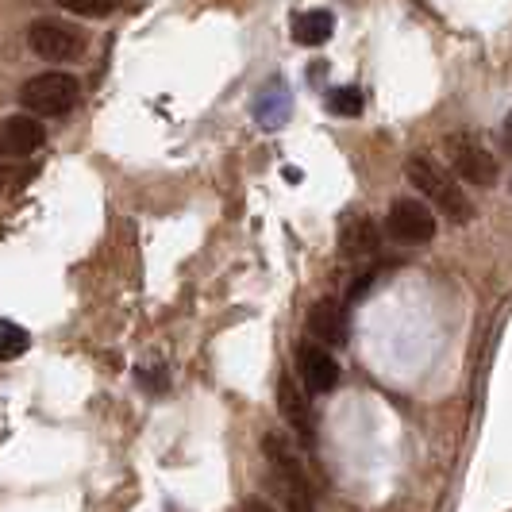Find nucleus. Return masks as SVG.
<instances>
[{
    "label": "nucleus",
    "mask_w": 512,
    "mask_h": 512,
    "mask_svg": "<svg viewBox=\"0 0 512 512\" xmlns=\"http://www.w3.org/2000/svg\"><path fill=\"white\" fill-rule=\"evenodd\" d=\"M405 178L428 205H436L443 216H451V224H470L474 220V201L462 193V185L455 181L459 174L443 170L428 154H412L405 162Z\"/></svg>",
    "instance_id": "f257e3e1"
},
{
    "label": "nucleus",
    "mask_w": 512,
    "mask_h": 512,
    "mask_svg": "<svg viewBox=\"0 0 512 512\" xmlns=\"http://www.w3.org/2000/svg\"><path fill=\"white\" fill-rule=\"evenodd\" d=\"M77 101H81V81L66 70H43L31 81H24V89H20V104L27 112H35L39 120L66 116Z\"/></svg>",
    "instance_id": "f03ea898"
},
{
    "label": "nucleus",
    "mask_w": 512,
    "mask_h": 512,
    "mask_svg": "<svg viewBox=\"0 0 512 512\" xmlns=\"http://www.w3.org/2000/svg\"><path fill=\"white\" fill-rule=\"evenodd\" d=\"M27 47L43 62H74L89 47V35L81 27L66 24V20L43 16V20H35V24L27 27Z\"/></svg>",
    "instance_id": "7ed1b4c3"
},
{
    "label": "nucleus",
    "mask_w": 512,
    "mask_h": 512,
    "mask_svg": "<svg viewBox=\"0 0 512 512\" xmlns=\"http://www.w3.org/2000/svg\"><path fill=\"white\" fill-rule=\"evenodd\" d=\"M447 158H451V170L459 174L466 185H478V189H493L497 178H501V166H497V158L482 147V139H474V135H447Z\"/></svg>",
    "instance_id": "20e7f679"
},
{
    "label": "nucleus",
    "mask_w": 512,
    "mask_h": 512,
    "mask_svg": "<svg viewBox=\"0 0 512 512\" xmlns=\"http://www.w3.org/2000/svg\"><path fill=\"white\" fill-rule=\"evenodd\" d=\"M385 235L393 243H405V247H420V243H432L436 239V212L428 201H416V197H401L389 205L385 216Z\"/></svg>",
    "instance_id": "39448f33"
},
{
    "label": "nucleus",
    "mask_w": 512,
    "mask_h": 512,
    "mask_svg": "<svg viewBox=\"0 0 512 512\" xmlns=\"http://www.w3.org/2000/svg\"><path fill=\"white\" fill-rule=\"evenodd\" d=\"M297 374L312 397H324L339 385V362L320 339H305L297 343Z\"/></svg>",
    "instance_id": "423d86ee"
},
{
    "label": "nucleus",
    "mask_w": 512,
    "mask_h": 512,
    "mask_svg": "<svg viewBox=\"0 0 512 512\" xmlns=\"http://www.w3.org/2000/svg\"><path fill=\"white\" fill-rule=\"evenodd\" d=\"M43 139H47V131H43V120L35 112H16V116L0 120V154L12 162L31 158L43 147Z\"/></svg>",
    "instance_id": "0eeeda50"
},
{
    "label": "nucleus",
    "mask_w": 512,
    "mask_h": 512,
    "mask_svg": "<svg viewBox=\"0 0 512 512\" xmlns=\"http://www.w3.org/2000/svg\"><path fill=\"white\" fill-rule=\"evenodd\" d=\"M308 397H312V393H308L301 382H293L289 374L278 382V409H282L285 424L293 428V436L301 439L305 447H312V443H316V416H312Z\"/></svg>",
    "instance_id": "6e6552de"
},
{
    "label": "nucleus",
    "mask_w": 512,
    "mask_h": 512,
    "mask_svg": "<svg viewBox=\"0 0 512 512\" xmlns=\"http://www.w3.org/2000/svg\"><path fill=\"white\" fill-rule=\"evenodd\" d=\"M262 455H266V462L274 466V474L282 478L285 489H312L305 466H301V459H297V447H293L285 436L270 432V436L262 439Z\"/></svg>",
    "instance_id": "1a4fd4ad"
},
{
    "label": "nucleus",
    "mask_w": 512,
    "mask_h": 512,
    "mask_svg": "<svg viewBox=\"0 0 512 512\" xmlns=\"http://www.w3.org/2000/svg\"><path fill=\"white\" fill-rule=\"evenodd\" d=\"M308 335L320 339L324 347H343L347 335H351V324H347V308L339 301H316L308 308Z\"/></svg>",
    "instance_id": "9d476101"
},
{
    "label": "nucleus",
    "mask_w": 512,
    "mask_h": 512,
    "mask_svg": "<svg viewBox=\"0 0 512 512\" xmlns=\"http://www.w3.org/2000/svg\"><path fill=\"white\" fill-rule=\"evenodd\" d=\"M335 31V16L328 8H308V12H297L293 16V39L301 47H324Z\"/></svg>",
    "instance_id": "9b49d317"
},
{
    "label": "nucleus",
    "mask_w": 512,
    "mask_h": 512,
    "mask_svg": "<svg viewBox=\"0 0 512 512\" xmlns=\"http://www.w3.org/2000/svg\"><path fill=\"white\" fill-rule=\"evenodd\" d=\"M378 251V228H374V220H351L347 228H343V255L351 258H362V255H374Z\"/></svg>",
    "instance_id": "f8f14e48"
},
{
    "label": "nucleus",
    "mask_w": 512,
    "mask_h": 512,
    "mask_svg": "<svg viewBox=\"0 0 512 512\" xmlns=\"http://www.w3.org/2000/svg\"><path fill=\"white\" fill-rule=\"evenodd\" d=\"M31 351V335L27 328L12 324V320H0V362H12Z\"/></svg>",
    "instance_id": "ddd939ff"
},
{
    "label": "nucleus",
    "mask_w": 512,
    "mask_h": 512,
    "mask_svg": "<svg viewBox=\"0 0 512 512\" xmlns=\"http://www.w3.org/2000/svg\"><path fill=\"white\" fill-rule=\"evenodd\" d=\"M54 4L74 12V16H85V20H104L120 8V0H54Z\"/></svg>",
    "instance_id": "4468645a"
},
{
    "label": "nucleus",
    "mask_w": 512,
    "mask_h": 512,
    "mask_svg": "<svg viewBox=\"0 0 512 512\" xmlns=\"http://www.w3.org/2000/svg\"><path fill=\"white\" fill-rule=\"evenodd\" d=\"M328 112H332V116H347V120H351V116H359V112H362V93L355 89V85L332 89V93H328Z\"/></svg>",
    "instance_id": "2eb2a0df"
},
{
    "label": "nucleus",
    "mask_w": 512,
    "mask_h": 512,
    "mask_svg": "<svg viewBox=\"0 0 512 512\" xmlns=\"http://www.w3.org/2000/svg\"><path fill=\"white\" fill-rule=\"evenodd\" d=\"M243 512H278V509H274L270 501H262V497H247V501H243Z\"/></svg>",
    "instance_id": "dca6fc26"
},
{
    "label": "nucleus",
    "mask_w": 512,
    "mask_h": 512,
    "mask_svg": "<svg viewBox=\"0 0 512 512\" xmlns=\"http://www.w3.org/2000/svg\"><path fill=\"white\" fill-rule=\"evenodd\" d=\"M501 139H505V147H512V112L505 116V124H501Z\"/></svg>",
    "instance_id": "f3484780"
}]
</instances>
